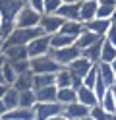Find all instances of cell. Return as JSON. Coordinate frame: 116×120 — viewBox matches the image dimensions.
<instances>
[{"label":"cell","instance_id":"6da1fadb","mask_svg":"<svg viewBox=\"0 0 116 120\" xmlns=\"http://www.w3.org/2000/svg\"><path fill=\"white\" fill-rule=\"evenodd\" d=\"M39 35H45L41 27H15L14 31L2 41V47H14V45H27L37 39Z\"/></svg>","mask_w":116,"mask_h":120},{"label":"cell","instance_id":"7a4b0ae2","mask_svg":"<svg viewBox=\"0 0 116 120\" xmlns=\"http://www.w3.org/2000/svg\"><path fill=\"white\" fill-rule=\"evenodd\" d=\"M29 64H31V72H33V74H56V72L62 70V66L50 54L29 58Z\"/></svg>","mask_w":116,"mask_h":120},{"label":"cell","instance_id":"3957f363","mask_svg":"<svg viewBox=\"0 0 116 120\" xmlns=\"http://www.w3.org/2000/svg\"><path fill=\"white\" fill-rule=\"evenodd\" d=\"M50 56L56 60V62L62 66V68H68V66L72 64L75 58H79V56H81V49H77L75 45H72V47H64V49L50 50Z\"/></svg>","mask_w":116,"mask_h":120},{"label":"cell","instance_id":"277c9868","mask_svg":"<svg viewBox=\"0 0 116 120\" xmlns=\"http://www.w3.org/2000/svg\"><path fill=\"white\" fill-rule=\"evenodd\" d=\"M50 35H39L37 39H33L27 45V54L29 58H37V56H45V54H50Z\"/></svg>","mask_w":116,"mask_h":120},{"label":"cell","instance_id":"5b68a950","mask_svg":"<svg viewBox=\"0 0 116 120\" xmlns=\"http://www.w3.org/2000/svg\"><path fill=\"white\" fill-rule=\"evenodd\" d=\"M41 16L43 14H39L37 10L29 8V6L25 4L21 8V12L18 14V18H15V27H39Z\"/></svg>","mask_w":116,"mask_h":120},{"label":"cell","instance_id":"8992f818","mask_svg":"<svg viewBox=\"0 0 116 120\" xmlns=\"http://www.w3.org/2000/svg\"><path fill=\"white\" fill-rule=\"evenodd\" d=\"M33 109H35V120H50L52 116L62 114L64 105H60V103H37Z\"/></svg>","mask_w":116,"mask_h":120},{"label":"cell","instance_id":"52a82bcc","mask_svg":"<svg viewBox=\"0 0 116 120\" xmlns=\"http://www.w3.org/2000/svg\"><path fill=\"white\" fill-rule=\"evenodd\" d=\"M62 25H64V19H62L58 14H43V16H41V21H39V27L43 29L45 35L58 33Z\"/></svg>","mask_w":116,"mask_h":120},{"label":"cell","instance_id":"ba28073f","mask_svg":"<svg viewBox=\"0 0 116 120\" xmlns=\"http://www.w3.org/2000/svg\"><path fill=\"white\" fill-rule=\"evenodd\" d=\"M89 112H91V109L89 107H85V105H81V103H72V105H64V110H62V114L64 116H68L70 120H85L89 116Z\"/></svg>","mask_w":116,"mask_h":120},{"label":"cell","instance_id":"9c48e42d","mask_svg":"<svg viewBox=\"0 0 116 120\" xmlns=\"http://www.w3.org/2000/svg\"><path fill=\"white\" fill-rule=\"evenodd\" d=\"M2 52H4V58L8 62H19V60H29V54H27V47L25 45H14V47H2Z\"/></svg>","mask_w":116,"mask_h":120},{"label":"cell","instance_id":"30bf717a","mask_svg":"<svg viewBox=\"0 0 116 120\" xmlns=\"http://www.w3.org/2000/svg\"><path fill=\"white\" fill-rule=\"evenodd\" d=\"M93 66H95V64H93V62H91L89 58H85V56L81 54L79 58H75L74 62H72V64L68 66V70L72 72L74 76H77V78H81V79H83V78H85V76L89 74V70L93 68Z\"/></svg>","mask_w":116,"mask_h":120},{"label":"cell","instance_id":"8fae6325","mask_svg":"<svg viewBox=\"0 0 116 120\" xmlns=\"http://www.w3.org/2000/svg\"><path fill=\"white\" fill-rule=\"evenodd\" d=\"M97 10H99L97 0H81V4H79V19L83 23H89L91 19L97 18Z\"/></svg>","mask_w":116,"mask_h":120},{"label":"cell","instance_id":"7c38bea8","mask_svg":"<svg viewBox=\"0 0 116 120\" xmlns=\"http://www.w3.org/2000/svg\"><path fill=\"white\" fill-rule=\"evenodd\" d=\"M112 25V19H101V18H95L91 19L89 23H85V29H89L91 33H95L97 37H101V39H105V35L108 31V27Z\"/></svg>","mask_w":116,"mask_h":120},{"label":"cell","instance_id":"4fadbf2b","mask_svg":"<svg viewBox=\"0 0 116 120\" xmlns=\"http://www.w3.org/2000/svg\"><path fill=\"white\" fill-rule=\"evenodd\" d=\"M79 4L81 2H77V4H62L56 14L64 21H81L79 19Z\"/></svg>","mask_w":116,"mask_h":120},{"label":"cell","instance_id":"5bb4252c","mask_svg":"<svg viewBox=\"0 0 116 120\" xmlns=\"http://www.w3.org/2000/svg\"><path fill=\"white\" fill-rule=\"evenodd\" d=\"M4 120H35V109L15 107V109H12V110L6 112Z\"/></svg>","mask_w":116,"mask_h":120},{"label":"cell","instance_id":"9a60e30c","mask_svg":"<svg viewBox=\"0 0 116 120\" xmlns=\"http://www.w3.org/2000/svg\"><path fill=\"white\" fill-rule=\"evenodd\" d=\"M77 103H81V105H85V107L91 109V107H95V105H99V99H97V95H95L93 89L81 85L79 89H77Z\"/></svg>","mask_w":116,"mask_h":120},{"label":"cell","instance_id":"2e32d148","mask_svg":"<svg viewBox=\"0 0 116 120\" xmlns=\"http://www.w3.org/2000/svg\"><path fill=\"white\" fill-rule=\"evenodd\" d=\"M37 103H58V87L49 85L43 89H37Z\"/></svg>","mask_w":116,"mask_h":120},{"label":"cell","instance_id":"e0dca14e","mask_svg":"<svg viewBox=\"0 0 116 120\" xmlns=\"http://www.w3.org/2000/svg\"><path fill=\"white\" fill-rule=\"evenodd\" d=\"M83 31H85V23L83 21H64V25L60 27V33L70 35V37H74V39H77Z\"/></svg>","mask_w":116,"mask_h":120},{"label":"cell","instance_id":"ac0fdd59","mask_svg":"<svg viewBox=\"0 0 116 120\" xmlns=\"http://www.w3.org/2000/svg\"><path fill=\"white\" fill-rule=\"evenodd\" d=\"M72 45H75V39L74 37H70V35H64V33H54L50 35V47L52 50H56V49H64V47H72Z\"/></svg>","mask_w":116,"mask_h":120},{"label":"cell","instance_id":"d6986e66","mask_svg":"<svg viewBox=\"0 0 116 120\" xmlns=\"http://www.w3.org/2000/svg\"><path fill=\"white\" fill-rule=\"evenodd\" d=\"M33 76L35 74L33 72H25V74H19L18 78H15V81H14V85L12 87H15L18 91H27V89H33Z\"/></svg>","mask_w":116,"mask_h":120},{"label":"cell","instance_id":"ffe728a7","mask_svg":"<svg viewBox=\"0 0 116 120\" xmlns=\"http://www.w3.org/2000/svg\"><path fill=\"white\" fill-rule=\"evenodd\" d=\"M72 83H74V76H72V72H70L68 68H62L60 72L54 74V85H56L58 89L72 87Z\"/></svg>","mask_w":116,"mask_h":120},{"label":"cell","instance_id":"44dd1931","mask_svg":"<svg viewBox=\"0 0 116 120\" xmlns=\"http://www.w3.org/2000/svg\"><path fill=\"white\" fill-rule=\"evenodd\" d=\"M101 50H103V39H99L97 43H93L91 47H87L85 50H81V54L85 58H89L93 64H99L101 62Z\"/></svg>","mask_w":116,"mask_h":120},{"label":"cell","instance_id":"7402d4cb","mask_svg":"<svg viewBox=\"0 0 116 120\" xmlns=\"http://www.w3.org/2000/svg\"><path fill=\"white\" fill-rule=\"evenodd\" d=\"M99 76L103 78V81L108 87H112L116 83V72L112 70V66L106 64V62H99Z\"/></svg>","mask_w":116,"mask_h":120},{"label":"cell","instance_id":"603a6c76","mask_svg":"<svg viewBox=\"0 0 116 120\" xmlns=\"http://www.w3.org/2000/svg\"><path fill=\"white\" fill-rule=\"evenodd\" d=\"M99 39H101V37H97L95 33H91L89 29H85V31L75 39V47H77V49H81V50H85L87 47H91L93 43H97Z\"/></svg>","mask_w":116,"mask_h":120},{"label":"cell","instance_id":"cb8c5ba5","mask_svg":"<svg viewBox=\"0 0 116 120\" xmlns=\"http://www.w3.org/2000/svg\"><path fill=\"white\" fill-rule=\"evenodd\" d=\"M77 101V91L74 87H62L58 89V103L60 105H72Z\"/></svg>","mask_w":116,"mask_h":120},{"label":"cell","instance_id":"d4e9b609","mask_svg":"<svg viewBox=\"0 0 116 120\" xmlns=\"http://www.w3.org/2000/svg\"><path fill=\"white\" fill-rule=\"evenodd\" d=\"M35 105H37V93H35V89L19 91V107H23V109H33Z\"/></svg>","mask_w":116,"mask_h":120},{"label":"cell","instance_id":"484cf974","mask_svg":"<svg viewBox=\"0 0 116 120\" xmlns=\"http://www.w3.org/2000/svg\"><path fill=\"white\" fill-rule=\"evenodd\" d=\"M54 85V74H35L33 76V89H43V87H49Z\"/></svg>","mask_w":116,"mask_h":120},{"label":"cell","instance_id":"4316f807","mask_svg":"<svg viewBox=\"0 0 116 120\" xmlns=\"http://www.w3.org/2000/svg\"><path fill=\"white\" fill-rule=\"evenodd\" d=\"M2 101H4V105L8 107V110H12V109H15V107H19V91H18L15 87L10 85Z\"/></svg>","mask_w":116,"mask_h":120},{"label":"cell","instance_id":"83f0119b","mask_svg":"<svg viewBox=\"0 0 116 120\" xmlns=\"http://www.w3.org/2000/svg\"><path fill=\"white\" fill-rule=\"evenodd\" d=\"M116 58V47L112 43H108L106 39H103V50H101V62L110 64L112 60Z\"/></svg>","mask_w":116,"mask_h":120},{"label":"cell","instance_id":"f1b7e54d","mask_svg":"<svg viewBox=\"0 0 116 120\" xmlns=\"http://www.w3.org/2000/svg\"><path fill=\"white\" fill-rule=\"evenodd\" d=\"M99 105L108 112V114H114V112H116V97H114V93H112V89H108V91H106V95L101 99Z\"/></svg>","mask_w":116,"mask_h":120},{"label":"cell","instance_id":"f546056e","mask_svg":"<svg viewBox=\"0 0 116 120\" xmlns=\"http://www.w3.org/2000/svg\"><path fill=\"white\" fill-rule=\"evenodd\" d=\"M97 79H99V64H95V66L89 70V74L83 78V85L89 87V89H93L95 83H97Z\"/></svg>","mask_w":116,"mask_h":120},{"label":"cell","instance_id":"4dcf8cb0","mask_svg":"<svg viewBox=\"0 0 116 120\" xmlns=\"http://www.w3.org/2000/svg\"><path fill=\"white\" fill-rule=\"evenodd\" d=\"M2 74H4V79H6V83L8 85H14V81H15V78H18V74H15V70H14V66L8 62H4V66H2Z\"/></svg>","mask_w":116,"mask_h":120},{"label":"cell","instance_id":"1f68e13d","mask_svg":"<svg viewBox=\"0 0 116 120\" xmlns=\"http://www.w3.org/2000/svg\"><path fill=\"white\" fill-rule=\"evenodd\" d=\"M114 14H116V6H103V4H99L97 18H101V19H112Z\"/></svg>","mask_w":116,"mask_h":120},{"label":"cell","instance_id":"d6a6232c","mask_svg":"<svg viewBox=\"0 0 116 120\" xmlns=\"http://www.w3.org/2000/svg\"><path fill=\"white\" fill-rule=\"evenodd\" d=\"M89 116L91 118H95V120H108L110 118V114L101 107V105H95V107H91V112H89Z\"/></svg>","mask_w":116,"mask_h":120},{"label":"cell","instance_id":"836d02e7","mask_svg":"<svg viewBox=\"0 0 116 120\" xmlns=\"http://www.w3.org/2000/svg\"><path fill=\"white\" fill-rule=\"evenodd\" d=\"M108 87L105 81H103V78L99 76V79H97V83H95V87H93V91H95V95H97V99H99V103H101V99H103V97L106 95V91H108Z\"/></svg>","mask_w":116,"mask_h":120},{"label":"cell","instance_id":"e575fe53","mask_svg":"<svg viewBox=\"0 0 116 120\" xmlns=\"http://www.w3.org/2000/svg\"><path fill=\"white\" fill-rule=\"evenodd\" d=\"M62 6V0H45V12L43 14H56Z\"/></svg>","mask_w":116,"mask_h":120},{"label":"cell","instance_id":"d590c367","mask_svg":"<svg viewBox=\"0 0 116 120\" xmlns=\"http://www.w3.org/2000/svg\"><path fill=\"white\" fill-rule=\"evenodd\" d=\"M25 4L29 6V8L37 10L39 14H43V12H45V0H25Z\"/></svg>","mask_w":116,"mask_h":120},{"label":"cell","instance_id":"8d00e7d4","mask_svg":"<svg viewBox=\"0 0 116 120\" xmlns=\"http://www.w3.org/2000/svg\"><path fill=\"white\" fill-rule=\"evenodd\" d=\"M105 39L108 41V43H112L114 47H116V23L112 21V25L108 27V31H106V35H105Z\"/></svg>","mask_w":116,"mask_h":120},{"label":"cell","instance_id":"74e56055","mask_svg":"<svg viewBox=\"0 0 116 120\" xmlns=\"http://www.w3.org/2000/svg\"><path fill=\"white\" fill-rule=\"evenodd\" d=\"M8 87H10V85H6V83H0V101L4 99V95H6V91H8Z\"/></svg>","mask_w":116,"mask_h":120},{"label":"cell","instance_id":"f35d334b","mask_svg":"<svg viewBox=\"0 0 116 120\" xmlns=\"http://www.w3.org/2000/svg\"><path fill=\"white\" fill-rule=\"evenodd\" d=\"M6 112H8V107L4 105V101H0V118H4Z\"/></svg>","mask_w":116,"mask_h":120},{"label":"cell","instance_id":"ab89813d","mask_svg":"<svg viewBox=\"0 0 116 120\" xmlns=\"http://www.w3.org/2000/svg\"><path fill=\"white\" fill-rule=\"evenodd\" d=\"M97 2L103 6H116V0H97Z\"/></svg>","mask_w":116,"mask_h":120},{"label":"cell","instance_id":"60d3db41","mask_svg":"<svg viewBox=\"0 0 116 120\" xmlns=\"http://www.w3.org/2000/svg\"><path fill=\"white\" fill-rule=\"evenodd\" d=\"M50 120H70L68 116H64V114H56V116H52Z\"/></svg>","mask_w":116,"mask_h":120},{"label":"cell","instance_id":"b9f144b4","mask_svg":"<svg viewBox=\"0 0 116 120\" xmlns=\"http://www.w3.org/2000/svg\"><path fill=\"white\" fill-rule=\"evenodd\" d=\"M77 2H81V0H62V4H77Z\"/></svg>","mask_w":116,"mask_h":120},{"label":"cell","instance_id":"7bdbcfd3","mask_svg":"<svg viewBox=\"0 0 116 120\" xmlns=\"http://www.w3.org/2000/svg\"><path fill=\"white\" fill-rule=\"evenodd\" d=\"M0 83H6V79H4V74H2V68H0ZM8 85V83H6Z\"/></svg>","mask_w":116,"mask_h":120},{"label":"cell","instance_id":"ee69618b","mask_svg":"<svg viewBox=\"0 0 116 120\" xmlns=\"http://www.w3.org/2000/svg\"><path fill=\"white\" fill-rule=\"evenodd\" d=\"M110 66H112V70L116 72V58H114V60H112V62H110Z\"/></svg>","mask_w":116,"mask_h":120},{"label":"cell","instance_id":"f6af8a7d","mask_svg":"<svg viewBox=\"0 0 116 120\" xmlns=\"http://www.w3.org/2000/svg\"><path fill=\"white\" fill-rule=\"evenodd\" d=\"M108 120H116V112H114V114H110V118H108Z\"/></svg>","mask_w":116,"mask_h":120},{"label":"cell","instance_id":"bcb514c9","mask_svg":"<svg viewBox=\"0 0 116 120\" xmlns=\"http://www.w3.org/2000/svg\"><path fill=\"white\" fill-rule=\"evenodd\" d=\"M2 54H4V52H2V45H0V56H2Z\"/></svg>","mask_w":116,"mask_h":120},{"label":"cell","instance_id":"7dc6e473","mask_svg":"<svg viewBox=\"0 0 116 120\" xmlns=\"http://www.w3.org/2000/svg\"><path fill=\"white\" fill-rule=\"evenodd\" d=\"M85 120H95V118H91V116H87V118H85Z\"/></svg>","mask_w":116,"mask_h":120},{"label":"cell","instance_id":"c3c4849f","mask_svg":"<svg viewBox=\"0 0 116 120\" xmlns=\"http://www.w3.org/2000/svg\"><path fill=\"white\" fill-rule=\"evenodd\" d=\"M112 21H114V23H116V14H114V18H112Z\"/></svg>","mask_w":116,"mask_h":120},{"label":"cell","instance_id":"681fc988","mask_svg":"<svg viewBox=\"0 0 116 120\" xmlns=\"http://www.w3.org/2000/svg\"><path fill=\"white\" fill-rule=\"evenodd\" d=\"M0 27H2V16H0Z\"/></svg>","mask_w":116,"mask_h":120},{"label":"cell","instance_id":"f907efd6","mask_svg":"<svg viewBox=\"0 0 116 120\" xmlns=\"http://www.w3.org/2000/svg\"><path fill=\"white\" fill-rule=\"evenodd\" d=\"M0 45H2V39H0Z\"/></svg>","mask_w":116,"mask_h":120},{"label":"cell","instance_id":"816d5d0a","mask_svg":"<svg viewBox=\"0 0 116 120\" xmlns=\"http://www.w3.org/2000/svg\"><path fill=\"white\" fill-rule=\"evenodd\" d=\"M0 120H4V118H0Z\"/></svg>","mask_w":116,"mask_h":120}]
</instances>
